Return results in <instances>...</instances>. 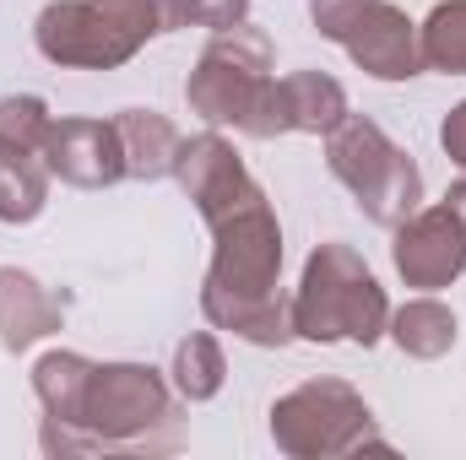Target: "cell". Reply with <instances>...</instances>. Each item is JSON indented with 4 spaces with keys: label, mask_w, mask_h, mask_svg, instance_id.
I'll return each mask as SVG.
<instances>
[{
    "label": "cell",
    "mask_w": 466,
    "mask_h": 460,
    "mask_svg": "<svg viewBox=\"0 0 466 460\" xmlns=\"http://www.w3.org/2000/svg\"><path fill=\"white\" fill-rule=\"evenodd\" d=\"M390 309H385V293L380 282L369 276V265L352 255L348 244H320L304 265V287L293 298V331L309 336V342H380Z\"/></svg>",
    "instance_id": "obj_1"
},
{
    "label": "cell",
    "mask_w": 466,
    "mask_h": 460,
    "mask_svg": "<svg viewBox=\"0 0 466 460\" xmlns=\"http://www.w3.org/2000/svg\"><path fill=\"white\" fill-rule=\"evenodd\" d=\"M212 228H218V255H212L207 298H271L277 265H282V233L266 195L244 201Z\"/></svg>",
    "instance_id": "obj_5"
},
{
    "label": "cell",
    "mask_w": 466,
    "mask_h": 460,
    "mask_svg": "<svg viewBox=\"0 0 466 460\" xmlns=\"http://www.w3.org/2000/svg\"><path fill=\"white\" fill-rule=\"evenodd\" d=\"M49 331H60V304L27 271L5 265L0 271V342L11 346V352H22V346H33Z\"/></svg>",
    "instance_id": "obj_13"
},
{
    "label": "cell",
    "mask_w": 466,
    "mask_h": 460,
    "mask_svg": "<svg viewBox=\"0 0 466 460\" xmlns=\"http://www.w3.org/2000/svg\"><path fill=\"white\" fill-rule=\"evenodd\" d=\"M174 174H179V185L190 190V201L201 206V217H207V223H223L228 212H238L244 201H255V195H260V190L249 185L244 163L233 157V146L223 141V135L179 141Z\"/></svg>",
    "instance_id": "obj_10"
},
{
    "label": "cell",
    "mask_w": 466,
    "mask_h": 460,
    "mask_svg": "<svg viewBox=\"0 0 466 460\" xmlns=\"http://www.w3.org/2000/svg\"><path fill=\"white\" fill-rule=\"evenodd\" d=\"M451 206L461 212V223H466V179H461V185H456V190H451Z\"/></svg>",
    "instance_id": "obj_25"
},
{
    "label": "cell",
    "mask_w": 466,
    "mask_h": 460,
    "mask_svg": "<svg viewBox=\"0 0 466 460\" xmlns=\"http://www.w3.org/2000/svg\"><path fill=\"white\" fill-rule=\"evenodd\" d=\"M157 33L152 0H55L38 16V49L55 65L109 71Z\"/></svg>",
    "instance_id": "obj_2"
},
{
    "label": "cell",
    "mask_w": 466,
    "mask_h": 460,
    "mask_svg": "<svg viewBox=\"0 0 466 460\" xmlns=\"http://www.w3.org/2000/svg\"><path fill=\"white\" fill-rule=\"evenodd\" d=\"M44 168L60 174L66 185L98 190L125 179V152H119V130L104 119H60L44 135Z\"/></svg>",
    "instance_id": "obj_11"
},
{
    "label": "cell",
    "mask_w": 466,
    "mask_h": 460,
    "mask_svg": "<svg viewBox=\"0 0 466 460\" xmlns=\"http://www.w3.org/2000/svg\"><path fill=\"white\" fill-rule=\"evenodd\" d=\"M461 265L466 223L456 206H434V212L396 223V271L407 276V287H445L461 276Z\"/></svg>",
    "instance_id": "obj_9"
},
{
    "label": "cell",
    "mask_w": 466,
    "mask_h": 460,
    "mask_svg": "<svg viewBox=\"0 0 466 460\" xmlns=\"http://www.w3.org/2000/svg\"><path fill=\"white\" fill-rule=\"evenodd\" d=\"M271 71V44H266V33H255V27H223L212 44H207V55H201V65L190 71V109L196 115H207L212 125H244L249 109L260 104V93H266V76Z\"/></svg>",
    "instance_id": "obj_4"
},
{
    "label": "cell",
    "mask_w": 466,
    "mask_h": 460,
    "mask_svg": "<svg viewBox=\"0 0 466 460\" xmlns=\"http://www.w3.org/2000/svg\"><path fill=\"white\" fill-rule=\"evenodd\" d=\"M271 434L288 455H342L369 439V406L348 385L320 379V385H304L288 401H277Z\"/></svg>",
    "instance_id": "obj_6"
},
{
    "label": "cell",
    "mask_w": 466,
    "mask_h": 460,
    "mask_svg": "<svg viewBox=\"0 0 466 460\" xmlns=\"http://www.w3.org/2000/svg\"><path fill=\"white\" fill-rule=\"evenodd\" d=\"M49 195V168L33 152H0V223H33Z\"/></svg>",
    "instance_id": "obj_16"
},
{
    "label": "cell",
    "mask_w": 466,
    "mask_h": 460,
    "mask_svg": "<svg viewBox=\"0 0 466 460\" xmlns=\"http://www.w3.org/2000/svg\"><path fill=\"white\" fill-rule=\"evenodd\" d=\"M87 374H93V363L76 357V352H49V357L38 363L33 385H38V401H44V412H49L55 423H76V412H82V390H87Z\"/></svg>",
    "instance_id": "obj_17"
},
{
    "label": "cell",
    "mask_w": 466,
    "mask_h": 460,
    "mask_svg": "<svg viewBox=\"0 0 466 460\" xmlns=\"http://www.w3.org/2000/svg\"><path fill=\"white\" fill-rule=\"evenodd\" d=\"M207 304V320L212 325H228L238 336L260 346H282L293 336V309H282V298H201Z\"/></svg>",
    "instance_id": "obj_15"
},
{
    "label": "cell",
    "mask_w": 466,
    "mask_h": 460,
    "mask_svg": "<svg viewBox=\"0 0 466 460\" xmlns=\"http://www.w3.org/2000/svg\"><path fill=\"white\" fill-rule=\"evenodd\" d=\"M174 374H179V390H185L190 401L218 395V385H223V352H218V342H212V336L179 342V352H174Z\"/></svg>",
    "instance_id": "obj_21"
},
{
    "label": "cell",
    "mask_w": 466,
    "mask_h": 460,
    "mask_svg": "<svg viewBox=\"0 0 466 460\" xmlns=\"http://www.w3.org/2000/svg\"><path fill=\"white\" fill-rule=\"evenodd\" d=\"M115 130H119V152H125V174L130 179H163V174H174L179 135H174V125L157 109H125L115 119Z\"/></svg>",
    "instance_id": "obj_14"
},
{
    "label": "cell",
    "mask_w": 466,
    "mask_h": 460,
    "mask_svg": "<svg viewBox=\"0 0 466 460\" xmlns=\"http://www.w3.org/2000/svg\"><path fill=\"white\" fill-rule=\"evenodd\" d=\"M440 141H445V152H451V163H461L466 168V104L456 115L445 119V130H440Z\"/></svg>",
    "instance_id": "obj_24"
},
{
    "label": "cell",
    "mask_w": 466,
    "mask_h": 460,
    "mask_svg": "<svg viewBox=\"0 0 466 460\" xmlns=\"http://www.w3.org/2000/svg\"><path fill=\"white\" fill-rule=\"evenodd\" d=\"M418 49H423V65H440L451 76H466V0H445V5L429 11Z\"/></svg>",
    "instance_id": "obj_18"
},
{
    "label": "cell",
    "mask_w": 466,
    "mask_h": 460,
    "mask_svg": "<svg viewBox=\"0 0 466 460\" xmlns=\"http://www.w3.org/2000/svg\"><path fill=\"white\" fill-rule=\"evenodd\" d=\"M49 109L44 98L22 93V98H0V152H44L49 135Z\"/></svg>",
    "instance_id": "obj_20"
},
{
    "label": "cell",
    "mask_w": 466,
    "mask_h": 460,
    "mask_svg": "<svg viewBox=\"0 0 466 460\" xmlns=\"http://www.w3.org/2000/svg\"><path fill=\"white\" fill-rule=\"evenodd\" d=\"M348 55L369 71V76H385V82H401V76H418L423 71V49H418V33L407 22L401 5L390 0H369L363 16L348 27Z\"/></svg>",
    "instance_id": "obj_12"
},
{
    "label": "cell",
    "mask_w": 466,
    "mask_h": 460,
    "mask_svg": "<svg viewBox=\"0 0 466 460\" xmlns=\"http://www.w3.org/2000/svg\"><path fill=\"white\" fill-rule=\"evenodd\" d=\"M363 5H369V0H309V11H315V27H320L326 38H337V44L348 38V27L363 16Z\"/></svg>",
    "instance_id": "obj_23"
},
{
    "label": "cell",
    "mask_w": 466,
    "mask_h": 460,
    "mask_svg": "<svg viewBox=\"0 0 466 460\" xmlns=\"http://www.w3.org/2000/svg\"><path fill=\"white\" fill-rule=\"evenodd\" d=\"M396 342L407 346L412 357H440V352H451V342H456V320L434 298H418V304H407L396 315Z\"/></svg>",
    "instance_id": "obj_19"
},
{
    "label": "cell",
    "mask_w": 466,
    "mask_h": 460,
    "mask_svg": "<svg viewBox=\"0 0 466 460\" xmlns=\"http://www.w3.org/2000/svg\"><path fill=\"white\" fill-rule=\"evenodd\" d=\"M348 119V93L342 82L320 76V71H299V76H282V82H266L260 104L249 109V119L238 130L249 135H282V130H337Z\"/></svg>",
    "instance_id": "obj_8"
},
{
    "label": "cell",
    "mask_w": 466,
    "mask_h": 460,
    "mask_svg": "<svg viewBox=\"0 0 466 460\" xmlns=\"http://www.w3.org/2000/svg\"><path fill=\"white\" fill-rule=\"evenodd\" d=\"M326 157H331V174L358 195V206H363L374 223L396 228V223H407V217L418 212L423 174H418V163H412L374 119L348 115L331 130V152H326Z\"/></svg>",
    "instance_id": "obj_3"
},
{
    "label": "cell",
    "mask_w": 466,
    "mask_h": 460,
    "mask_svg": "<svg viewBox=\"0 0 466 460\" xmlns=\"http://www.w3.org/2000/svg\"><path fill=\"white\" fill-rule=\"evenodd\" d=\"M152 11H157V33H168V27H190V22L223 33V27H238V22H244L249 0H152Z\"/></svg>",
    "instance_id": "obj_22"
},
{
    "label": "cell",
    "mask_w": 466,
    "mask_h": 460,
    "mask_svg": "<svg viewBox=\"0 0 466 460\" xmlns=\"http://www.w3.org/2000/svg\"><path fill=\"white\" fill-rule=\"evenodd\" d=\"M157 417H168V390H163V379L152 368H141V363H104V368L87 374L76 423L93 428V445H130Z\"/></svg>",
    "instance_id": "obj_7"
}]
</instances>
